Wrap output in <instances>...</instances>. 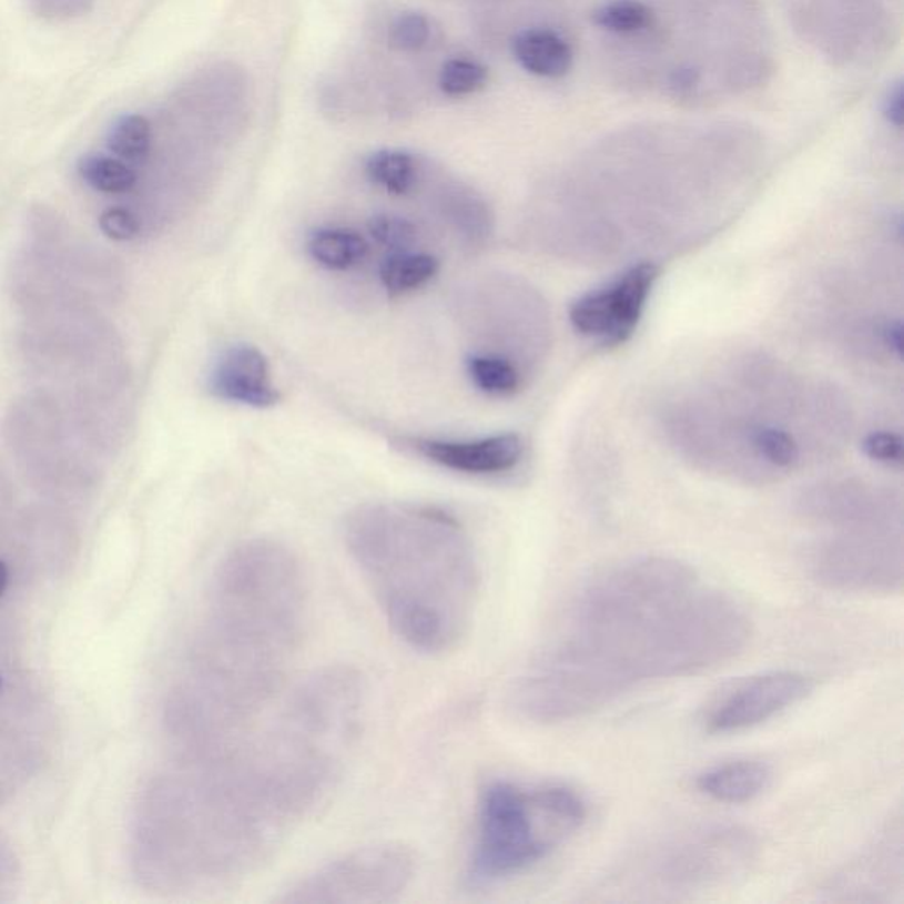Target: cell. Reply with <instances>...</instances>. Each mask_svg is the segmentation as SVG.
Here are the masks:
<instances>
[{"label":"cell","instance_id":"cell-1","mask_svg":"<svg viewBox=\"0 0 904 904\" xmlns=\"http://www.w3.org/2000/svg\"><path fill=\"white\" fill-rule=\"evenodd\" d=\"M352 668L307 679L260 732L179 754L134 804L130 864L145 891L177 896L241 882L327 801L364 723Z\"/></svg>","mask_w":904,"mask_h":904},{"label":"cell","instance_id":"cell-2","mask_svg":"<svg viewBox=\"0 0 904 904\" xmlns=\"http://www.w3.org/2000/svg\"><path fill=\"white\" fill-rule=\"evenodd\" d=\"M751 640L744 606L676 559L611 566L581 585L509 691L528 723L583 718L652 680L732 661Z\"/></svg>","mask_w":904,"mask_h":904},{"label":"cell","instance_id":"cell-3","mask_svg":"<svg viewBox=\"0 0 904 904\" xmlns=\"http://www.w3.org/2000/svg\"><path fill=\"white\" fill-rule=\"evenodd\" d=\"M304 622L303 569L286 546L253 539L221 560L163 707L166 735L181 753L253 723L285 684Z\"/></svg>","mask_w":904,"mask_h":904},{"label":"cell","instance_id":"cell-4","mask_svg":"<svg viewBox=\"0 0 904 904\" xmlns=\"http://www.w3.org/2000/svg\"><path fill=\"white\" fill-rule=\"evenodd\" d=\"M345 539L382 613L408 647L440 653L464 638L480 576L455 516L431 506L372 504L348 516Z\"/></svg>","mask_w":904,"mask_h":904},{"label":"cell","instance_id":"cell-5","mask_svg":"<svg viewBox=\"0 0 904 904\" xmlns=\"http://www.w3.org/2000/svg\"><path fill=\"white\" fill-rule=\"evenodd\" d=\"M17 343L35 387L65 410L128 399L124 343L100 306L23 318Z\"/></svg>","mask_w":904,"mask_h":904},{"label":"cell","instance_id":"cell-6","mask_svg":"<svg viewBox=\"0 0 904 904\" xmlns=\"http://www.w3.org/2000/svg\"><path fill=\"white\" fill-rule=\"evenodd\" d=\"M585 819L587 805L571 788L495 781L480 796L468 882L483 887L524 873L580 831Z\"/></svg>","mask_w":904,"mask_h":904},{"label":"cell","instance_id":"cell-7","mask_svg":"<svg viewBox=\"0 0 904 904\" xmlns=\"http://www.w3.org/2000/svg\"><path fill=\"white\" fill-rule=\"evenodd\" d=\"M20 599H0V807L40 774L57 739L53 701L27 658Z\"/></svg>","mask_w":904,"mask_h":904},{"label":"cell","instance_id":"cell-8","mask_svg":"<svg viewBox=\"0 0 904 904\" xmlns=\"http://www.w3.org/2000/svg\"><path fill=\"white\" fill-rule=\"evenodd\" d=\"M2 437L18 470L43 500L71 509L91 500L100 486V458L83 446L48 390L34 387L9 405Z\"/></svg>","mask_w":904,"mask_h":904},{"label":"cell","instance_id":"cell-9","mask_svg":"<svg viewBox=\"0 0 904 904\" xmlns=\"http://www.w3.org/2000/svg\"><path fill=\"white\" fill-rule=\"evenodd\" d=\"M417 859L402 843H378L345 853L297 880L283 903L380 904L398 900L416 878Z\"/></svg>","mask_w":904,"mask_h":904},{"label":"cell","instance_id":"cell-10","mask_svg":"<svg viewBox=\"0 0 904 904\" xmlns=\"http://www.w3.org/2000/svg\"><path fill=\"white\" fill-rule=\"evenodd\" d=\"M756 853L754 835L742 826H698L653 850L646 876L664 891H703L744 874Z\"/></svg>","mask_w":904,"mask_h":904},{"label":"cell","instance_id":"cell-11","mask_svg":"<svg viewBox=\"0 0 904 904\" xmlns=\"http://www.w3.org/2000/svg\"><path fill=\"white\" fill-rule=\"evenodd\" d=\"M813 546L811 578L841 592L891 593L903 587L900 525H852Z\"/></svg>","mask_w":904,"mask_h":904},{"label":"cell","instance_id":"cell-12","mask_svg":"<svg viewBox=\"0 0 904 904\" xmlns=\"http://www.w3.org/2000/svg\"><path fill=\"white\" fill-rule=\"evenodd\" d=\"M26 246L95 303L113 304L121 299L124 273L119 260L83 237L55 209L34 205L29 211Z\"/></svg>","mask_w":904,"mask_h":904},{"label":"cell","instance_id":"cell-13","mask_svg":"<svg viewBox=\"0 0 904 904\" xmlns=\"http://www.w3.org/2000/svg\"><path fill=\"white\" fill-rule=\"evenodd\" d=\"M813 689L814 680L799 671L749 677L710 701L701 723L709 733L744 732L801 703Z\"/></svg>","mask_w":904,"mask_h":904},{"label":"cell","instance_id":"cell-14","mask_svg":"<svg viewBox=\"0 0 904 904\" xmlns=\"http://www.w3.org/2000/svg\"><path fill=\"white\" fill-rule=\"evenodd\" d=\"M658 277L659 268L650 262L632 265L610 285L575 301L569 321L576 333L605 345H619L631 338Z\"/></svg>","mask_w":904,"mask_h":904},{"label":"cell","instance_id":"cell-15","mask_svg":"<svg viewBox=\"0 0 904 904\" xmlns=\"http://www.w3.org/2000/svg\"><path fill=\"white\" fill-rule=\"evenodd\" d=\"M403 444L414 455L438 467L468 476L509 473L521 461L525 449L524 440L515 433H500L476 440L408 437Z\"/></svg>","mask_w":904,"mask_h":904},{"label":"cell","instance_id":"cell-16","mask_svg":"<svg viewBox=\"0 0 904 904\" xmlns=\"http://www.w3.org/2000/svg\"><path fill=\"white\" fill-rule=\"evenodd\" d=\"M207 387L221 402L258 410L276 407L282 399L264 352L247 343L230 345L217 355L209 373Z\"/></svg>","mask_w":904,"mask_h":904},{"label":"cell","instance_id":"cell-17","mask_svg":"<svg viewBox=\"0 0 904 904\" xmlns=\"http://www.w3.org/2000/svg\"><path fill=\"white\" fill-rule=\"evenodd\" d=\"M772 781L771 766L758 760H735L701 772L697 788L723 804H745L762 795Z\"/></svg>","mask_w":904,"mask_h":904},{"label":"cell","instance_id":"cell-18","mask_svg":"<svg viewBox=\"0 0 904 904\" xmlns=\"http://www.w3.org/2000/svg\"><path fill=\"white\" fill-rule=\"evenodd\" d=\"M512 55L527 73L541 79H562L575 62L571 44L550 29H527L516 34Z\"/></svg>","mask_w":904,"mask_h":904},{"label":"cell","instance_id":"cell-19","mask_svg":"<svg viewBox=\"0 0 904 904\" xmlns=\"http://www.w3.org/2000/svg\"><path fill=\"white\" fill-rule=\"evenodd\" d=\"M307 253L316 264L329 271H348L363 264L369 244L357 230L343 226L318 228L307 237Z\"/></svg>","mask_w":904,"mask_h":904},{"label":"cell","instance_id":"cell-20","mask_svg":"<svg viewBox=\"0 0 904 904\" xmlns=\"http://www.w3.org/2000/svg\"><path fill=\"white\" fill-rule=\"evenodd\" d=\"M364 173L369 182L389 195L407 196L419 184L420 163L412 152L380 149L366 158Z\"/></svg>","mask_w":904,"mask_h":904},{"label":"cell","instance_id":"cell-21","mask_svg":"<svg viewBox=\"0 0 904 904\" xmlns=\"http://www.w3.org/2000/svg\"><path fill=\"white\" fill-rule=\"evenodd\" d=\"M440 273V260L431 253H390L378 268L382 286L387 294L403 295L419 291Z\"/></svg>","mask_w":904,"mask_h":904},{"label":"cell","instance_id":"cell-22","mask_svg":"<svg viewBox=\"0 0 904 904\" xmlns=\"http://www.w3.org/2000/svg\"><path fill=\"white\" fill-rule=\"evenodd\" d=\"M468 378L480 393L506 398L521 387V372L515 360L498 352H474L465 359Z\"/></svg>","mask_w":904,"mask_h":904},{"label":"cell","instance_id":"cell-23","mask_svg":"<svg viewBox=\"0 0 904 904\" xmlns=\"http://www.w3.org/2000/svg\"><path fill=\"white\" fill-rule=\"evenodd\" d=\"M444 214L450 221V225L455 226L456 232L470 243H483L494 230V217L488 205L468 191L459 190L455 195L447 196L444 202Z\"/></svg>","mask_w":904,"mask_h":904},{"label":"cell","instance_id":"cell-24","mask_svg":"<svg viewBox=\"0 0 904 904\" xmlns=\"http://www.w3.org/2000/svg\"><path fill=\"white\" fill-rule=\"evenodd\" d=\"M592 22L605 31L631 34L652 22V11L640 0H610L592 13Z\"/></svg>","mask_w":904,"mask_h":904},{"label":"cell","instance_id":"cell-25","mask_svg":"<svg viewBox=\"0 0 904 904\" xmlns=\"http://www.w3.org/2000/svg\"><path fill=\"white\" fill-rule=\"evenodd\" d=\"M489 71L485 64L473 59H449L438 73V89L450 98L476 94L488 85Z\"/></svg>","mask_w":904,"mask_h":904},{"label":"cell","instance_id":"cell-26","mask_svg":"<svg viewBox=\"0 0 904 904\" xmlns=\"http://www.w3.org/2000/svg\"><path fill=\"white\" fill-rule=\"evenodd\" d=\"M368 232L378 246L390 253L407 252L417 238V228L407 217L398 214H377L368 223Z\"/></svg>","mask_w":904,"mask_h":904},{"label":"cell","instance_id":"cell-27","mask_svg":"<svg viewBox=\"0 0 904 904\" xmlns=\"http://www.w3.org/2000/svg\"><path fill=\"white\" fill-rule=\"evenodd\" d=\"M431 40V23L425 13L408 11L399 14L389 29V47L396 52L416 53L428 47Z\"/></svg>","mask_w":904,"mask_h":904},{"label":"cell","instance_id":"cell-28","mask_svg":"<svg viewBox=\"0 0 904 904\" xmlns=\"http://www.w3.org/2000/svg\"><path fill=\"white\" fill-rule=\"evenodd\" d=\"M100 230L106 237L118 243L134 241L145 232L142 220L133 209L124 204L110 205L100 214Z\"/></svg>","mask_w":904,"mask_h":904},{"label":"cell","instance_id":"cell-29","mask_svg":"<svg viewBox=\"0 0 904 904\" xmlns=\"http://www.w3.org/2000/svg\"><path fill=\"white\" fill-rule=\"evenodd\" d=\"M98 0H27L38 17L50 22H70L94 8Z\"/></svg>","mask_w":904,"mask_h":904},{"label":"cell","instance_id":"cell-30","mask_svg":"<svg viewBox=\"0 0 904 904\" xmlns=\"http://www.w3.org/2000/svg\"><path fill=\"white\" fill-rule=\"evenodd\" d=\"M18 512H20V506H18L13 480L4 468L0 467V551H4L8 546L9 537L17 524Z\"/></svg>","mask_w":904,"mask_h":904},{"label":"cell","instance_id":"cell-31","mask_svg":"<svg viewBox=\"0 0 904 904\" xmlns=\"http://www.w3.org/2000/svg\"><path fill=\"white\" fill-rule=\"evenodd\" d=\"M22 880V864L17 850L0 835V903L13 900Z\"/></svg>","mask_w":904,"mask_h":904},{"label":"cell","instance_id":"cell-32","mask_svg":"<svg viewBox=\"0 0 904 904\" xmlns=\"http://www.w3.org/2000/svg\"><path fill=\"white\" fill-rule=\"evenodd\" d=\"M865 455L878 464H901L903 440L894 433H873L864 440Z\"/></svg>","mask_w":904,"mask_h":904},{"label":"cell","instance_id":"cell-33","mask_svg":"<svg viewBox=\"0 0 904 904\" xmlns=\"http://www.w3.org/2000/svg\"><path fill=\"white\" fill-rule=\"evenodd\" d=\"M904 94L903 85L896 83L888 89L885 100H883V115L896 128L903 126L904 118Z\"/></svg>","mask_w":904,"mask_h":904},{"label":"cell","instance_id":"cell-34","mask_svg":"<svg viewBox=\"0 0 904 904\" xmlns=\"http://www.w3.org/2000/svg\"><path fill=\"white\" fill-rule=\"evenodd\" d=\"M880 336H882L883 345L887 346L888 351L901 355V352H903V327H901L900 322H888V324L883 325Z\"/></svg>","mask_w":904,"mask_h":904}]
</instances>
